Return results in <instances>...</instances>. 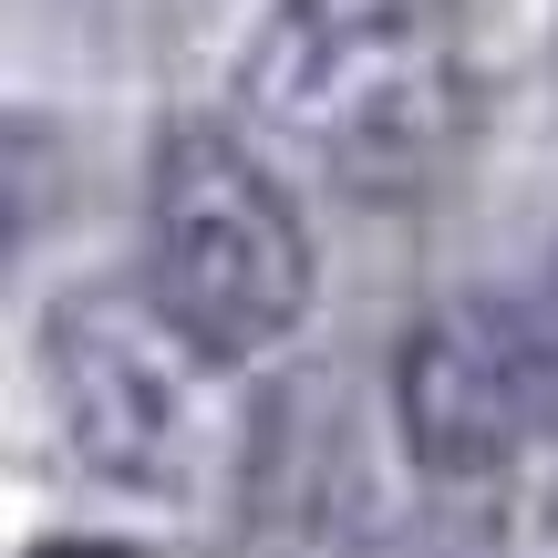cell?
Returning <instances> with one entry per match:
<instances>
[{"label": "cell", "instance_id": "cell-4", "mask_svg": "<svg viewBox=\"0 0 558 558\" xmlns=\"http://www.w3.org/2000/svg\"><path fill=\"white\" fill-rule=\"evenodd\" d=\"M104 311H73L62 320V383H73V424L104 465H156L166 435H177V403H166V373L135 352V341H104L94 331Z\"/></svg>", "mask_w": 558, "mask_h": 558}, {"label": "cell", "instance_id": "cell-2", "mask_svg": "<svg viewBox=\"0 0 558 558\" xmlns=\"http://www.w3.org/2000/svg\"><path fill=\"white\" fill-rule=\"evenodd\" d=\"M156 239H145V290L156 320L207 362H248L311 311V239L290 197L207 124H177L156 156Z\"/></svg>", "mask_w": 558, "mask_h": 558}, {"label": "cell", "instance_id": "cell-1", "mask_svg": "<svg viewBox=\"0 0 558 558\" xmlns=\"http://www.w3.org/2000/svg\"><path fill=\"white\" fill-rule=\"evenodd\" d=\"M248 94L311 135L352 197H424L476 124L445 0H279Z\"/></svg>", "mask_w": 558, "mask_h": 558}, {"label": "cell", "instance_id": "cell-3", "mask_svg": "<svg viewBox=\"0 0 558 558\" xmlns=\"http://www.w3.org/2000/svg\"><path fill=\"white\" fill-rule=\"evenodd\" d=\"M393 414L424 476H497L558 424V352L518 300H445L393 352Z\"/></svg>", "mask_w": 558, "mask_h": 558}]
</instances>
